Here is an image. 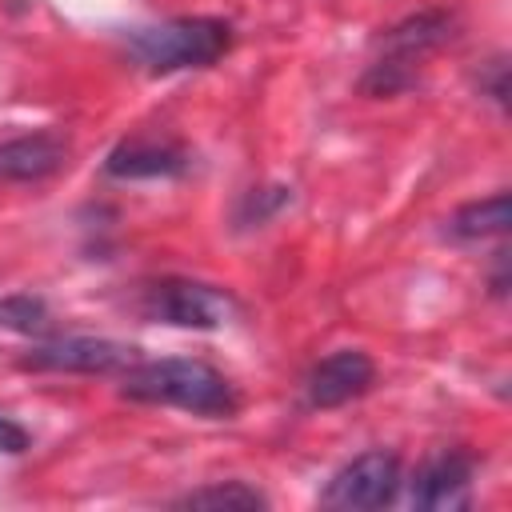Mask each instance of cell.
<instances>
[{"mask_svg":"<svg viewBox=\"0 0 512 512\" xmlns=\"http://www.w3.org/2000/svg\"><path fill=\"white\" fill-rule=\"evenodd\" d=\"M132 360H136V348L132 344H120V340H104V336H56V340L36 344L20 364L32 368V372H84V376H96V372L128 368Z\"/></svg>","mask_w":512,"mask_h":512,"instance_id":"8992f818","label":"cell"},{"mask_svg":"<svg viewBox=\"0 0 512 512\" xmlns=\"http://www.w3.org/2000/svg\"><path fill=\"white\" fill-rule=\"evenodd\" d=\"M0 328H12V332H24V336H36L48 328V304L40 296H4L0 300Z\"/></svg>","mask_w":512,"mask_h":512,"instance_id":"4fadbf2b","label":"cell"},{"mask_svg":"<svg viewBox=\"0 0 512 512\" xmlns=\"http://www.w3.org/2000/svg\"><path fill=\"white\" fill-rule=\"evenodd\" d=\"M452 236L460 240H484V236H504L508 232V192H492L488 200H472L452 212L448 220Z\"/></svg>","mask_w":512,"mask_h":512,"instance_id":"8fae6325","label":"cell"},{"mask_svg":"<svg viewBox=\"0 0 512 512\" xmlns=\"http://www.w3.org/2000/svg\"><path fill=\"white\" fill-rule=\"evenodd\" d=\"M140 312L156 324H172V328H224L240 304L232 292L204 284V280H184V276H164L140 288Z\"/></svg>","mask_w":512,"mask_h":512,"instance_id":"3957f363","label":"cell"},{"mask_svg":"<svg viewBox=\"0 0 512 512\" xmlns=\"http://www.w3.org/2000/svg\"><path fill=\"white\" fill-rule=\"evenodd\" d=\"M24 448H28V432H24L16 420L0 416V452H4V456H20Z\"/></svg>","mask_w":512,"mask_h":512,"instance_id":"5bb4252c","label":"cell"},{"mask_svg":"<svg viewBox=\"0 0 512 512\" xmlns=\"http://www.w3.org/2000/svg\"><path fill=\"white\" fill-rule=\"evenodd\" d=\"M376 380V364L360 352V348H336L332 356L316 360L308 380H304V396L312 408H340L356 396H364Z\"/></svg>","mask_w":512,"mask_h":512,"instance_id":"52a82bcc","label":"cell"},{"mask_svg":"<svg viewBox=\"0 0 512 512\" xmlns=\"http://www.w3.org/2000/svg\"><path fill=\"white\" fill-rule=\"evenodd\" d=\"M124 44L148 72L168 76V72L216 64L232 48V28L216 16H176V20L132 28Z\"/></svg>","mask_w":512,"mask_h":512,"instance_id":"7a4b0ae2","label":"cell"},{"mask_svg":"<svg viewBox=\"0 0 512 512\" xmlns=\"http://www.w3.org/2000/svg\"><path fill=\"white\" fill-rule=\"evenodd\" d=\"M472 456L452 448V452H440L432 456L416 480H412V504L416 508H428V512H452V508H468L472 504Z\"/></svg>","mask_w":512,"mask_h":512,"instance_id":"ba28073f","label":"cell"},{"mask_svg":"<svg viewBox=\"0 0 512 512\" xmlns=\"http://www.w3.org/2000/svg\"><path fill=\"white\" fill-rule=\"evenodd\" d=\"M180 508H264L268 496L252 484H240V480H228V484H208V488H196L188 496L176 500Z\"/></svg>","mask_w":512,"mask_h":512,"instance_id":"7c38bea8","label":"cell"},{"mask_svg":"<svg viewBox=\"0 0 512 512\" xmlns=\"http://www.w3.org/2000/svg\"><path fill=\"white\" fill-rule=\"evenodd\" d=\"M188 164H192V156L180 144L136 136L108 152L104 172L116 180H168V176H184Z\"/></svg>","mask_w":512,"mask_h":512,"instance_id":"9c48e42d","label":"cell"},{"mask_svg":"<svg viewBox=\"0 0 512 512\" xmlns=\"http://www.w3.org/2000/svg\"><path fill=\"white\" fill-rule=\"evenodd\" d=\"M120 392L140 404H168V408H184V412L212 416V420H224L240 408V396L224 372H216L204 360H184V356L140 360V364L132 360Z\"/></svg>","mask_w":512,"mask_h":512,"instance_id":"6da1fadb","label":"cell"},{"mask_svg":"<svg viewBox=\"0 0 512 512\" xmlns=\"http://www.w3.org/2000/svg\"><path fill=\"white\" fill-rule=\"evenodd\" d=\"M68 164V140L56 132H28L0 144V180L4 184H36L56 176Z\"/></svg>","mask_w":512,"mask_h":512,"instance_id":"30bf717a","label":"cell"},{"mask_svg":"<svg viewBox=\"0 0 512 512\" xmlns=\"http://www.w3.org/2000/svg\"><path fill=\"white\" fill-rule=\"evenodd\" d=\"M400 492V460L392 452H364L348 460L328 488L320 492V504L328 508H384Z\"/></svg>","mask_w":512,"mask_h":512,"instance_id":"5b68a950","label":"cell"},{"mask_svg":"<svg viewBox=\"0 0 512 512\" xmlns=\"http://www.w3.org/2000/svg\"><path fill=\"white\" fill-rule=\"evenodd\" d=\"M444 40H452V16L448 12H420V16H408L404 24H396L388 36H384V56L368 68L364 76V92L372 96H392L400 88H408L416 76H412V64L424 60L428 52H436Z\"/></svg>","mask_w":512,"mask_h":512,"instance_id":"277c9868","label":"cell"}]
</instances>
